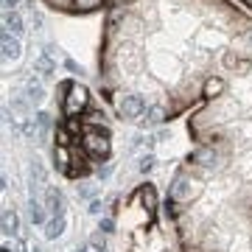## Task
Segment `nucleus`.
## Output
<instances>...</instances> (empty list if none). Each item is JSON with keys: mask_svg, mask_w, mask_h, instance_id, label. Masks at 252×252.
Returning a JSON list of instances; mask_svg holds the SVG:
<instances>
[{"mask_svg": "<svg viewBox=\"0 0 252 252\" xmlns=\"http://www.w3.org/2000/svg\"><path fill=\"white\" fill-rule=\"evenodd\" d=\"M165 213L182 252H252V54L205 90Z\"/></svg>", "mask_w": 252, "mask_h": 252, "instance_id": "obj_2", "label": "nucleus"}, {"mask_svg": "<svg viewBox=\"0 0 252 252\" xmlns=\"http://www.w3.org/2000/svg\"><path fill=\"white\" fill-rule=\"evenodd\" d=\"M51 11L59 14H70V17H87L101 9H109L112 0H42Z\"/></svg>", "mask_w": 252, "mask_h": 252, "instance_id": "obj_4", "label": "nucleus"}, {"mask_svg": "<svg viewBox=\"0 0 252 252\" xmlns=\"http://www.w3.org/2000/svg\"><path fill=\"white\" fill-rule=\"evenodd\" d=\"M235 3H241L244 9H247V11H250V14H252V0H235Z\"/></svg>", "mask_w": 252, "mask_h": 252, "instance_id": "obj_5", "label": "nucleus"}, {"mask_svg": "<svg viewBox=\"0 0 252 252\" xmlns=\"http://www.w3.org/2000/svg\"><path fill=\"white\" fill-rule=\"evenodd\" d=\"M252 54V14L235 0H112L98 42V90L121 121L160 126Z\"/></svg>", "mask_w": 252, "mask_h": 252, "instance_id": "obj_1", "label": "nucleus"}, {"mask_svg": "<svg viewBox=\"0 0 252 252\" xmlns=\"http://www.w3.org/2000/svg\"><path fill=\"white\" fill-rule=\"evenodd\" d=\"M3 252H9V250H3Z\"/></svg>", "mask_w": 252, "mask_h": 252, "instance_id": "obj_6", "label": "nucleus"}, {"mask_svg": "<svg viewBox=\"0 0 252 252\" xmlns=\"http://www.w3.org/2000/svg\"><path fill=\"white\" fill-rule=\"evenodd\" d=\"M112 154V124L87 84L62 79L56 84L54 162L67 180L101 171Z\"/></svg>", "mask_w": 252, "mask_h": 252, "instance_id": "obj_3", "label": "nucleus"}]
</instances>
